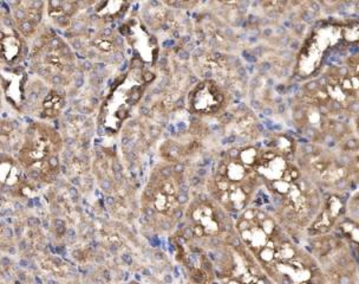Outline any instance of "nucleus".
Here are the masks:
<instances>
[{
    "label": "nucleus",
    "mask_w": 359,
    "mask_h": 284,
    "mask_svg": "<svg viewBox=\"0 0 359 284\" xmlns=\"http://www.w3.org/2000/svg\"><path fill=\"white\" fill-rule=\"evenodd\" d=\"M294 93L332 115L355 121L359 116V45L327 55L318 74L298 84Z\"/></svg>",
    "instance_id": "nucleus-1"
},
{
    "label": "nucleus",
    "mask_w": 359,
    "mask_h": 284,
    "mask_svg": "<svg viewBox=\"0 0 359 284\" xmlns=\"http://www.w3.org/2000/svg\"><path fill=\"white\" fill-rule=\"evenodd\" d=\"M287 108L291 129L303 141L336 148L345 138L355 134L353 121L332 115L296 93H291Z\"/></svg>",
    "instance_id": "nucleus-2"
},
{
    "label": "nucleus",
    "mask_w": 359,
    "mask_h": 284,
    "mask_svg": "<svg viewBox=\"0 0 359 284\" xmlns=\"http://www.w3.org/2000/svg\"><path fill=\"white\" fill-rule=\"evenodd\" d=\"M296 161L324 193H352L357 190L336 148L299 138Z\"/></svg>",
    "instance_id": "nucleus-3"
},
{
    "label": "nucleus",
    "mask_w": 359,
    "mask_h": 284,
    "mask_svg": "<svg viewBox=\"0 0 359 284\" xmlns=\"http://www.w3.org/2000/svg\"><path fill=\"white\" fill-rule=\"evenodd\" d=\"M341 162L348 171L352 183L359 188V136L350 135L336 147Z\"/></svg>",
    "instance_id": "nucleus-4"
},
{
    "label": "nucleus",
    "mask_w": 359,
    "mask_h": 284,
    "mask_svg": "<svg viewBox=\"0 0 359 284\" xmlns=\"http://www.w3.org/2000/svg\"><path fill=\"white\" fill-rule=\"evenodd\" d=\"M348 216L352 221L359 224V188L352 192L348 200Z\"/></svg>",
    "instance_id": "nucleus-5"
},
{
    "label": "nucleus",
    "mask_w": 359,
    "mask_h": 284,
    "mask_svg": "<svg viewBox=\"0 0 359 284\" xmlns=\"http://www.w3.org/2000/svg\"><path fill=\"white\" fill-rule=\"evenodd\" d=\"M18 29L25 37H30L31 34L36 31V25L29 19H25L22 22H18Z\"/></svg>",
    "instance_id": "nucleus-6"
},
{
    "label": "nucleus",
    "mask_w": 359,
    "mask_h": 284,
    "mask_svg": "<svg viewBox=\"0 0 359 284\" xmlns=\"http://www.w3.org/2000/svg\"><path fill=\"white\" fill-rule=\"evenodd\" d=\"M96 44H97V48L102 51H105V53H109V51H111L112 48L115 46L114 44V39H109L107 37H102L101 39H98L97 41H95Z\"/></svg>",
    "instance_id": "nucleus-7"
},
{
    "label": "nucleus",
    "mask_w": 359,
    "mask_h": 284,
    "mask_svg": "<svg viewBox=\"0 0 359 284\" xmlns=\"http://www.w3.org/2000/svg\"><path fill=\"white\" fill-rule=\"evenodd\" d=\"M56 22L58 24V27H67L70 25V17L69 15H60L58 18H56Z\"/></svg>",
    "instance_id": "nucleus-8"
},
{
    "label": "nucleus",
    "mask_w": 359,
    "mask_h": 284,
    "mask_svg": "<svg viewBox=\"0 0 359 284\" xmlns=\"http://www.w3.org/2000/svg\"><path fill=\"white\" fill-rule=\"evenodd\" d=\"M142 76L143 82L146 83V84H149V83L153 82L154 79H155V74L151 72V71H146Z\"/></svg>",
    "instance_id": "nucleus-9"
},
{
    "label": "nucleus",
    "mask_w": 359,
    "mask_h": 284,
    "mask_svg": "<svg viewBox=\"0 0 359 284\" xmlns=\"http://www.w3.org/2000/svg\"><path fill=\"white\" fill-rule=\"evenodd\" d=\"M130 67L134 69H141L143 67V62L141 57H133L131 60Z\"/></svg>",
    "instance_id": "nucleus-10"
},
{
    "label": "nucleus",
    "mask_w": 359,
    "mask_h": 284,
    "mask_svg": "<svg viewBox=\"0 0 359 284\" xmlns=\"http://www.w3.org/2000/svg\"><path fill=\"white\" fill-rule=\"evenodd\" d=\"M51 82H53V86H62L64 82L63 76L60 75V74H56V75L51 76Z\"/></svg>",
    "instance_id": "nucleus-11"
},
{
    "label": "nucleus",
    "mask_w": 359,
    "mask_h": 284,
    "mask_svg": "<svg viewBox=\"0 0 359 284\" xmlns=\"http://www.w3.org/2000/svg\"><path fill=\"white\" fill-rule=\"evenodd\" d=\"M114 44H115V46H116V48L123 49L124 38L121 37V36H116V37L114 38Z\"/></svg>",
    "instance_id": "nucleus-12"
},
{
    "label": "nucleus",
    "mask_w": 359,
    "mask_h": 284,
    "mask_svg": "<svg viewBox=\"0 0 359 284\" xmlns=\"http://www.w3.org/2000/svg\"><path fill=\"white\" fill-rule=\"evenodd\" d=\"M179 57L181 60H187L191 57V55H189V51H187V50L181 49L179 51Z\"/></svg>",
    "instance_id": "nucleus-13"
},
{
    "label": "nucleus",
    "mask_w": 359,
    "mask_h": 284,
    "mask_svg": "<svg viewBox=\"0 0 359 284\" xmlns=\"http://www.w3.org/2000/svg\"><path fill=\"white\" fill-rule=\"evenodd\" d=\"M3 24H4L6 27H11L12 24H13L11 17L8 15H4V17H3Z\"/></svg>",
    "instance_id": "nucleus-14"
},
{
    "label": "nucleus",
    "mask_w": 359,
    "mask_h": 284,
    "mask_svg": "<svg viewBox=\"0 0 359 284\" xmlns=\"http://www.w3.org/2000/svg\"><path fill=\"white\" fill-rule=\"evenodd\" d=\"M101 34L103 36V37H111L112 36V29H110V27H104V29H102Z\"/></svg>",
    "instance_id": "nucleus-15"
},
{
    "label": "nucleus",
    "mask_w": 359,
    "mask_h": 284,
    "mask_svg": "<svg viewBox=\"0 0 359 284\" xmlns=\"http://www.w3.org/2000/svg\"><path fill=\"white\" fill-rule=\"evenodd\" d=\"M94 69H95V70H96V72H97V74H100V72H102V71L104 70L105 64L104 63H96L94 65Z\"/></svg>",
    "instance_id": "nucleus-16"
},
{
    "label": "nucleus",
    "mask_w": 359,
    "mask_h": 284,
    "mask_svg": "<svg viewBox=\"0 0 359 284\" xmlns=\"http://www.w3.org/2000/svg\"><path fill=\"white\" fill-rule=\"evenodd\" d=\"M72 45H74V48H75L76 50H82L83 45L79 39H74V41H72Z\"/></svg>",
    "instance_id": "nucleus-17"
},
{
    "label": "nucleus",
    "mask_w": 359,
    "mask_h": 284,
    "mask_svg": "<svg viewBox=\"0 0 359 284\" xmlns=\"http://www.w3.org/2000/svg\"><path fill=\"white\" fill-rule=\"evenodd\" d=\"M160 128L157 127H153L151 128V131H150V133H151V136H154V138H157L158 135H160Z\"/></svg>",
    "instance_id": "nucleus-18"
},
{
    "label": "nucleus",
    "mask_w": 359,
    "mask_h": 284,
    "mask_svg": "<svg viewBox=\"0 0 359 284\" xmlns=\"http://www.w3.org/2000/svg\"><path fill=\"white\" fill-rule=\"evenodd\" d=\"M140 112H141V114H142V115H149L150 109L148 108L147 105H142V107H141V109H140Z\"/></svg>",
    "instance_id": "nucleus-19"
},
{
    "label": "nucleus",
    "mask_w": 359,
    "mask_h": 284,
    "mask_svg": "<svg viewBox=\"0 0 359 284\" xmlns=\"http://www.w3.org/2000/svg\"><path fill=\"white\" fill-rule=\"evenodd\" d=\"M353 124H355V134L358 135L359 136V116L357 117V119H355V121H353Z\"/></svg>",
    "instance_id": "nucleus-20"
},
{
    "label": "nucleus",
    "mask_w": 359,
    "mask_h": 284,
    "mask_svg": "<svg viewBox=\"0 0 359 284\" xmlns=\"http://www.w3.org/2000/svg\"><path fill=\"white\" fill-rule=\"evenodd\" d=\"M120 31L121 34H123V36H126V34L129 32V27H128V25H122V27H121Z\"/></svg>",
    "instance_id": "nucleus-21"
},
{
    "label": "nucleus",
    "mask_w": 359,
    "mask_h": 284,
    "mask_svg": "<svg viewBox=\"0 0 359 284\" xmlns=\"http://www.w3.org/2000/svg\"><path fill=\"white\" fill-rule=\"evenodd\" d=\"M83 65H84V70H91V69H93V65H91L89 60H86V62L83 63Z\"/></svg>",
    "instance_id": "nucleus-22"
},
{
    "label": "nucleus",
    "mask_w": 359,
    "mask_h": 284,
    "mask_svg": "<svg viewBox=\"0 0 359 284\" xmlns=\"http://www.w3.org/2000/svg\"><path fill=\"white\" fill-rule=\"evenodd\" d=\"M97 134L100 135V136H102V135H103V129H102V127H98Z\"/></svg>",
    "instance_id": "nucleus-23"
}]
</instances>
